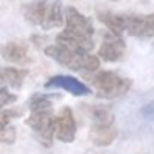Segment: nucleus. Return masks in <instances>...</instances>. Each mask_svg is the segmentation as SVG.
Instances as JSON below:
<instances>
[{
	"mask_svg": "<svg viewBox=\"0 0 154 154\" xmlns=\"http://www.w3.org/2000/svg\"><path fill=\"white\" fill-rule=\"evenodd\" d=\"M23 17L28 23L37 25L43 30H53V28L63 27L65 12L61 8L60 0H37L23 5L22 8Z\"/></svg>",
	"mask_w": 154,
	"mask_h": 154,
	"instance_id": "1",
	"label": "nucleus"
},
{
	"mask_svg": "<svg viewBox=\"0 0 154 154\" xmlns=\"http://www.w3.org/2000/svg\"><path fill=\"white\" fill-rule=\"evenodd\" d=\"M45 55L53 58L57 63L63 65L65 68H70L73 71L85 70L86 73H94V71L100 70V57H94V55H90V53L71 51L58 43L45 48Z\"/></svg>",
	"mask_w": 154,
	"mask_h": 154,
	"instance_id": "2",
	"label": "nucleus"
},
{
	"mask_svg": "<svg viewBox=\"0 0 154 154\" xmlns=\"http://www.w3.org/2000/svg\"><path fill=\"white\" fill-rule=\"evenodd\" d=\"M90 81L96 90V94L100 98H106V100H113V98H119L124 93H128L133 85V81L128 78H121L119 75L113 73V71H94L90 75Z\"/></svg>",
	"mask_w": 154,
	"mask_h": 154,
	"instance_id": "3",
	"label": "nucleus"
},
{
	"mask_svg": "<svg viewBox=\"0 0 154 154\" xmlns=\"http://www.w3.org/2000/svg\"><path fill=\"white\" fill-rule=\"evenodd\" d=\"M27 126L32 128L37 134L38 141L45 147H50L55 137V116L51 109H43V111H30L28 118L25 119Z\"/></svg>",
	"mask_w": 154,
	"mask_h": 154,
	"instance_id": "4",
	"label": "nucleus"
},
{
	"mask_svg": "<svg viewBox=\"0 0 154 154\" xmlns=\"http://www.w3.org/2000/svg\"><path fill=\"white\" fill-rule=\"evenodd\" d=\"M55 136L61 143H73L76 137V121L73 111L68 106L61 108L60 113L55 116Z\"/></svg>",
	"mask_w": 154,
	"mask_h": 154,
	"instance_id": "5",
	"label": "nucleus"
},
{
	"mask_svg": "<svg viewBox=\"0 0 154 154\" xmlns=\"http://www.w3.org/2000/svg\"><path fill=\"white\" fill-rule=\"evenodd\" d=\"M126 32L133 37H154V15H124Z\"/></svg>",
	"mask_w": 154,
	"mask_h": 154,
	"instance_id": "6",
	"label": "nucleus"
},
{
	"mask_svg": "<svg viewBox=\"0 0 154 154\" xmlns=\"http://www.w3.org/2000/svg\"><path fill=\"white\" fill-rule=\"evenodd\" d=\"M65 30L68 32H73L76 35H83V37H91L93 38V33H94V28H93V23L88 17H85L83 14L76 10L73 7H68L65 10Z\"/></svg>",
	"mask_w": 154,
	"mask_h": 154,
	"instance_id": "7",
	"label": "nucleus"
},
{
	"mask_svg": "<svg viewBox=\"0 0 154 154\" xmlns=\"http://www.w3.org/2000/svg\"><path fill=\"white\" fill-rule=\"evenodd\" d=\"M124 53H126V43H124L123 37L109 32L104 37L103 45L100 47L98 57L104 61H118L124 57Z\"/></svg>",
	"mask_w": 154,
	"mask_h": 154,
	"instance_id": "8",
	"label": "nucleus"
},
{
	"mask_svg": "<svg viewBox=\"0 0 154 154\" xmlns=\"http://www.w3.org/2000/svg\"><path fill=\"white\" fill-rule=\"evenodd\" d=\"M57 43L71 51H78V53H90L94 47V42L91 37L76 35L68 30H63L57 35Z\"/></svg>",
	"mask_w": 154,
	"mask_h": 154,
	"instance_id": "9",
	"label": "nucleus"
},
{
	"mask_svg": "<svg viewBox=\"0 0 154 154\" xmlns=\"http://www.w3.org/2000/svg\"><path fill=\"white\" fill-rule=\"evenodd\" d=\"M47 88H61V90L68 91V93L75 94V96H86L90 94V88L83 83V81L76 80L73 76H68V75H57V76H51L50 80L45 83Z\"/></svg>",
	"mask_w": 154,
	"mask_h": 154,
	"instance_id": "10",
	"label": "nucleus"
},
{
	"mask_svg": "<svg viewBox=\"0 0 154 154\" xmlns=\"http://www.w3.org/2000/svg\"><path fill=\"white\" fill-rule=\"evenodd\" d=\"M0 55L4 60L14 65H23L28 61V45L23 40H12L0 47Z\"/></svg>",
	"mask_w": 154,
	"mask_h": 154,
	"instance_id": "11",
	"label": "nucleus"
},
{
	"mask_svg": "<svg viewBox=\"0 0 154 154\" xmlns=\"http://www.w3.org/2000/svg\"><path fill=\"white\" fill-rule=\"evenodd\" d=\"M118 137V128L114 126V123H100L93 124L90 129V139L94 146L106 147L109 144H113Z\"/></svg>",
	"mask_w": 154,
	"mask_h": 154,
	"instance_id": "12",
	"label": "nucleus"
},
{
	"mask_svg": "<svg viewBox=\"0 0 154 154\" xmlns=\"http://www.w3.org/2000/svg\"><path fill=\"white\" fill-rule=\"evenodd\" d=\"M100 22L108 27V30L114 35H121L126 32V23H124V15H116V14H111V12H101L98 15Z\"/></svg>",
	"mask_w": 154,
	"mask_h": 154,
	"instance_id": "13",
	"label": "nucleus"
},
{
	"mask_svg": "<svg viewBox=\"0 0 154 154\" xmlns=\"http://www.w3.org/2000/svg\"><path fill=\"white\" fill-rule=\"evenodd\" d=\"M2 75H4V80H5V83H7L8 86L18 90V88L23 85L25 78H27V75H28V71L23 70V68L10 66V68H4V70H2Z\"/></svg>",
	"mask_w": 154,
	"mask_h": 154,
	"instance_id": "14",
	"label": "nucleus"
},
{
	"mask_svg": "<svg viewBox=\"0 0 154 154\" xmlns=\"http://www.w3.org/2000/svg\"><path fill=\"white\" fill-rule=\"evenodd\" d=\"M51 101L53 96L43 93H37L28 100V109L30 111H43V109H51Z\"/></svg>",
	"mask_w": 154,
	"mask_h": 154,
	"instance_id": "15",
	"label": "nucleus"
},
{
	"mask_svg": "<svg viewBox=\"0 0 154 154\" xmlns=\"http://www.w3.org/2000/svg\"><path fill=\"white\" fill-rule=\"evenodd\" d=\"M90 116L93 119V124H100V123H113L114 116L111 113V109L104 106H93L90 109Z\"/></svg>",
	"mask_w": 154,
	"mask_h": 154,
	"instance_id": "16",
	"label": "nucleus"
},
{
	"mask_svg": "<svg viewBox=\"0 0 154 154\" xmlns=\"http://www.w3.org/2000/svg\"><path fill=\"white\" fill-rule=\"evenodd\" d=\"M17 139V131L12 124H5V123H0V143H5V144H12L15 143Z\"/></svg>",
	"mask_w": 154,
	"mask_h": 154,
	"instance_id": "17",
	"label": "nucleus"
},
{
	"mask_svg": "<svg viewBox=\"0 0 154 154\" xmlns=\"http://www.w3.org/2000/svg\"><path fill=\"white\" fill-rule=\"evenodd\" d=\"M17 101V96L14 93H10L8 90H5L4 86H0V108H5L7 104H12Z\"/></svg>",
	"mask_w": 154,
	"mask_h": 154,
	"instance_id": "18",
	"label": "nucleus"
},
{
	"mask_svg": "<svg viewBox=\"0 0 154 154\" xmlns=\"http://www.w3.org/2000/svg\"><path fill=\"white\" fill-rule=\"evenodd\" d=\"M5 83V80H4V75H2V70H0V86Z\"/></svg>",
	"mask_w": 154,
	"mask_h": 154,
	"instance_id": "19",
	"label": "nucleus"
},
{
	"mask_svg": "<svg viewBox=\"0 0 154 154\" xmlns=\"http://www.w3.org/2000/svg\"><path fill=\"white\" fill-rule=\"evenodd\" d=\"M113 2H118V0H113Z\"/></svg>",
	"mask_w": 154,
	"mask_h": 154,
	"instance_id": "20",
	"label": "nucleus"
}]
</instances>
